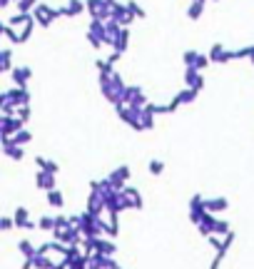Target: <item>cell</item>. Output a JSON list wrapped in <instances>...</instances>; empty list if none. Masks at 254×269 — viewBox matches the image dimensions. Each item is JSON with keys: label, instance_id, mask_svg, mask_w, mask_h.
<instances>
[{"label": "cell", "instance_id": "obj_3", "mask_svg": "<svg viewBox=\"0 0 254 269\" xmlns=\"http://www.w3.org/2000/svg\"><path fill=\"white\" fill-rule=\"evenodd\" d=\"M85 3H87L90 18H97V20H110L112 18V5L107 0H85Z\"/></svg>", "mask_w": 254, "mask_h": 269}, {"label": "cell", "instance_id": "obj_37", "mask_svg": "<svg viewBox=\"0 0 254 269\" xmlns=\"http://www.w3.org/2000/svg\"><path fill=\"white\" fill-rule=\"evenodd\" d=\"M234 53V60H249V45L239 48V50H232Z\"/></svg>", "mask_w": 254, "mask_h": 269}, {"label": "cell", "instance_id": "obj_4", "mask_svg": "<svg viewBox=\"0 0 254 269\" xmlns=\"http://www.w3.org/2000/svg\"><path fill=\"white\" fill-rule=\"evenodd\" d=\"M207 55H209L212 65H229V63L234 60V53H232L227 45H222V43H214L212 50H209Z\"/></svg>", "mask_w": 254, "mask_h": 269}, {"label": "cell", "instance_id": "obj_33", "mask_svg": "<svg viewBox=\"0 0 254 269\" xmlns=\"http://www.w3.org/2000/svg\"><path fill=\"white\" fill-rule=\"evenodd\" d=\"M38 227H40L43 232H55V217H40Z\"/></svg>", "mask_w": 254, "mask_h": 269}, {"label": "cell", "instance_id": "obj_1", "mask_svg": "<svg viewBox=\"0 0 254 269\" xmlns=\"http://www.w3.org/2000/svg\"><path fill=\"white\" fill-rule=\"evenodd\" d=\"M23 127L25 122L18 115H0V137H15Z\"/></svg>", "mask_w": 254, "mask_h": 269}, {"label": "cell", "instance_id": "obj_14", "mask_svg": "<svg viewBox=\"0 0 254 269\" xmlns=\"http://www.w3.org/2000/svg\"><path fill=\"white\" fill-rule=\"evenodd\" d=\"M13 217H15V227H18V229H35V227H38V224L30 219L28 207H23V204L15 209V214H13Z\"/></svg>", "mask_w": 254, "mask_h": 269}, {"label": "cell", "instance_id": "obj_30", "mask_svg": "<svg viewBox=\"0 0 254 269\" xmlns=\"http://www.w3.org/2000/svg\"><path fill=\"white\" fill-rule=\"evenodd\" d=\"M35 25H38V23H35V18H33L30 23H25V25H23V30H20V45L30 40V35H33V30H35Z\"/></svg>", "mask_w": 254, "mask_h": 269}, {"label": "cell", "instance_id": "obj_26", "mask_svg": "<svg viewBox=\"0 0 254 269\" xmlns=\"http://www.w3.org/2000/svg\"><path fill=\"white\" fill-rule=\"evenodd\" d=\"M155 117H157V115H155V112H150L147 107L142 110V115H140V125H142V132H147V130H152V127H155Z\"/></svg>", "mask_w": 254, "mask_h": 269}, {"label": "cell", "instance_id": "obj_8", "mask_svg": "<svg viewBox=\"0 0 254 269\" xmlns=\"http://www.w3.org/2000/svg\"><path fill=\"white\" fill-rule=\"evenodd\" d=\"M3 155L8 160H13V162H23L25 160V150L20 145H15L13 137H3Z\"/></svg>", "mask_w": 254, "mask_h": 269}, {"label": "cell", "instance_id": "obj_11", "mask_svg": "<svg viewBox=\"0 0 254 269\" xmlns=\"http://www.w3.org/2000/svg\"><path fill=\"white\" fill-rule=\"evenodd\" d=\"M55 172H45V170H38V175H35V187L38 189H43V192H50V189H55Z\"/></svg>", "mask_w": 254, "mask_h": 269}, {"label": "cell", "instance_id": "obj_40", "mask_svg": "<svg viewBox=\"0 0 254 269\" xmlns=\"http://www.w3.org/2000/svg\"><path fill=\"white\" fill-rule=\"evenodd\" d=\"M249 63L254 65V45H249Z\"/></svg>", "mask_w": 254, "mask_h": 269}, {"label": "cell", "instance_id": "obj_5", "mask_svg": "<svg viewBox=\"0 0 254 269\" xmlns=\"http://www.w3.org/2000/svg\"><path fill=\"white\" fill-rule=\"evenodd\" d=\"M107 177H110L112 187H115L117 192H122V189H125V184H127V182H130V177H132V170H130V165H120V167H115Z\"/></svg>", "mask_w": 254, "mask_h": 269}, {"label": "cell", "instance_id": "obj_31", "mask_svg": "<svg viewBox=\"0 0 254 269\" xmlns=\"http://www.w3.org/2000/svg\"><path fill=\"white\" fill-rule=\"evenodd\" d=\"M127 10H130L135 18H140V20H145V18H147L145 8H140V3H135V0H127Z\"/></svg>", "mask_w": 254, "mask_h": 269}, {"label": "cell", "instance_id": "obj_7", "mask_svg": "<svg viewBox=\"0 0 254 269\" xmlns=\"http://www.w3.org/2000/svg\"><path fill=\"white\" fill-rule=\"evenodd\" d=\"M197 90H192V88H182L174 97H172V102H169V112H177L182 105H192L194 100H197Z\"/></svg>", "mask_w": 254, "mask_h": 269}, {"label": "cell", "instance_id": "obj_28", "mask_svg": "<svg viewBox=\"0 0 254 269\" xmlns=\"http://www.w3.org/2000/svg\"><path fill=\"white\" fill-rule=\"evenodd\" d=\"M13 140H15V145H20V147H23V145H30V142H33V132H30L28 127H23Z\"/></svg>", "mask_w": 254, "mask_h": 269}, {"label": "cell", "instance_id": "obj_22", "mask_svg": "<svg viewBox=\"0 0 254 269\" xmlns=\"http://www.w3.org/2000/svg\"><path fill=\"white\" fill-rule=\"evenodd\" d=\"M48 204H50V207H55V209H60V207L65 204V194H63L58 187H55V189H50V192H48Z\"/></svg>", "mask_w": 254, "mask_h": 269}, {"label": "cell", "instance_id": "obj_38", "mask_svg": "<svg viewBox=\"0 0 254 269\" xmlns=\"http://www.w3.org/2000/svg\"><path fill=\"white\" fill-rule=\"evenodd\" d=\"M30 115H33V107H30V105H23V107L18 110V117H20L23 122H28V120H30Z\"/></svg>", "mask_w": 254, "mask_h": 269}, {"label": "cell", "instance_id": "obj_24", "mask_svg": "<svg viewBox=\"0 0 254 269\" xmlns=\"http://www.w3.org/2000/svg\"><path fill=\"white\" fill-rule=\"evenodd\" d=\"M115 249H117V247H115V244H112L110 239H100V237H97V242H95V252H100V254H107V257H112V254H115Z\"/></svg>", "mask_w": 254, "mask_h": 269}, {"label": "cell", "instance_id": "obj_2", "mask_svg": "<svg viewBox=\"0 0 254 269\" xmlns=\"http://www.w3.org/2000/svg\"><path fill=\"white\" fill-rule=\"evenodd\" d=\"M33 18H35V23H38L40 28H50L53 20L58 18V8H50V5H45V3H38V5L33 8Z\"/></svg>", "mask_w": 254, "mask_h": 269}, {"label": "cell", "instance_id": "obj_29", "mask_svg": "<svg viewBox=\"0 0 254 269\" xmlns=\"http://www.w3.org/2000/svg\"><path fill=\"white\" fill-rule=\"evenodd\" d=\"M40 3V0H15V8L18 13H33V8Z\"/></svg>", "mask_w": 254, "mask_h": 269}, {"label": "cell", "instance_id": "obj_35", "mask_svg": "<svg viewBox=\"0 0 254 269\" xmlns=\"http://www.w3.org/2000/svg\"><path fill=\"white\" fill-rule=\"evenodd\" d=\"M197 55H199L197 50H187V53L182 55V63H184L187 68H192V65H194V60H197Z\"/></svg>", "mask_w": 254, "mask_h": 269}, {"label": "cell", "instance_id": "obj_43", "mask_svg": "<svg viewBox=\"0 0 254 269\" xmlns=\"http://www.w3.org/2000/svg\"><path fill=\"white\" fill-rule=\"evenodd\" d=\"M212 3H219V0H212Z\"/></svg>", "mask_w": 254, "mask_h": 269}, {"label": "cell", "instance_id": "obj_39", "mask_svg": "<svg viewBox=\"0 0 254 269\" xmlns=\"http://www.w3.org/2000/svg\"><path fill=\"white\" fill-rule=\"evenodd\" d=\"M65 227H73L70 224V217H63V214L55 217V229H65Z\"/></svg>", "mask_w": 254, "mask_h": 269}, {"label": "cell", "instance_id": "obj_42", "mask_svg": "<svg viewBox=\"0 0 254 269\" xmlns=\"http://www.w3.org/2000/svg\"><path fill=\"white\" fill-rule=\"evenodd\" d=\"M107 3H110V5H117V0H107Z\"/></svg>", "mask_w": 254, "mask_h": 269}, {"label": "cell", "instance_id": "obj_6", "mask_svg": "<svg viewBox=\"0 0 254 269\" xmlns=\"http://www.w3.org/2000/svg\"><path fill=\"white\" fill-rule=\"evenodd\" d=\"M125 105H132V107H145L147 105V97H145V90L140 85H127L125 90V97H122Z\"/></svg>", "mask_w": 254, "mask_h": 269}, {"label": "cell", "instance_id": "obj_27", "mask_svg": "<svg viewBox=\"0 0 254 269\" xmlns=\"http://www.w3.org/2000/svg\"><path fill=\"white\" fill-rule=\"evenodd\" d=\"M95 68H97V73H100L102 78H110V75L115 73V65H112L110 60H95Z\"/></svg>", "mask_w": 254, "mask_h": 269}, {"label": "cell", "instance_id": "obj_23", "mask_svg": "<svg viewBox=\"0 0 254 269\" xmlns=\"http://www.w3.org/2000/svg\"><path fill=\"white\" fill-rule=\"evenodd\" d=\"M18 249H20V254H23L25 259H33V257L38 254V247H33L30 239H20V242H18Z\"/></svg>", "mask_w": 254, "mask_h": 269}, {"label": "cell", "instance_id": "obj_34", "mask_svg": "<svg viewBox=\"0 0 254 269\" xmlns=\"http://www.w3.org/2000/svg\"><path fill=\"white\" fill-rule=\"evenodd\" d=\"M15 227V217H0V229L3 232H10Z\"/></svg>", "mask_w": 254, "mask_h": 269}, {"label": "cell", "instance_id": "obj_15", "mask_svg": "<svg viewBox=\"0 0 254 269\" xmlns=\"http://www.w3.org/2000/svg\"><path fill=\"white\" fill-rule=\"evenodd\" d=\"M204 204H207V212H212V214H219V212L229 209L227 197H209V199H204Z\"/></svg>", "mask_w": 254, "mask_h": 269}, {"label": "cell", "instance_id": "obj_9", "mask_svg": "<svg viewBox=\"0 0 254 269\" xmlns=\"http://www.w3.org/2000/svg\"><path fill=\"white\" fill-rule=\"evenodd\" d=\"M204 199H207V197H202V194H192V197H189V219H192V224H197V222L202 219V214L207 212Z\"/></svg>", "mask_w": 254, "mask_h": 269}, {"label": "cell", "instance_id": "obj_17", "mask_svg": "<svg viewBox=\"0 0 254 269\" xmlns=\"http://www.w3.org/2000/svg\"><path fill=\"white\" fill-rule=\"evenodd\" d=\"M204 3H207V0H192V3H189V8H187V18H189L192 23H197V20L202 18V13H204Z\"/></svg>", "mask_w": 254, "mask_h": 269}, {"label": "cell", "instance_id": "obj_12", "mask_svg": "<svg viewBox=\"0 0 254 269\" xmlns=\"http://www.w3.org/2000/svg\"><path fill=\"white\" fill-rule=\"evenodd\" d=\"M184 85L192 88V90H197V92H202V88H204L202 73L199 70H192V68H184Z\"/></svg>", "mask_w": 254, "mask_h": 269}, {"label": "cell", "instance_id": "obj_32", "mask_svg": "<svg viewBox=\"0 0 254 269\" xmlns=\"http://www.w3.org/2000/svg\"><path fill=\"white\" fill-rule=\"evenodd\" d=\"M147 170H150V175H155V177H157V175H162V172H165V162L155 157V160H150Z\"/></svg>", "mask_w": 254, "mask_h": 269}, {"label": "cell", "instance_id": "obj_19", "mask_svg": "<svg viewBox=\"0 0 254 269\" xmlns=\"http://www.w3.org/2000/svg\"><path fill=\"white\" fill-rule=\"evenodd\" d=\"M13 50L10 48H3L0 50V73H13Z\"/></svg>", "mask_w": 254, "mask_h": 269}, {"label": "cell", "instance_id": "obj_20", "mask_svg": "<svg viewBox=\"0 0 254 269\" xmlns=\"http://www.w3.org/2000/svg\"><path fill=\"white\" fill-rule=\"evenodd\" d=\"M127 197H130V202H132V209H142L145 207V202H142V194H140V189H135L132 184H125V189H122Z\"/></svg>", "mask_w": 254, "mask_h": 269}, {"label": "cell", "instance_id": "obj_13", "mask_svg": "<svg viewBox=\"0 0 254 269\" xmlns=\"http://www.w3.org/2000/svg\"><path fill=\"white\" fill-rule=\"evenodd\" d=\"M87 212L95 214V217H102V212H107L105 199H102L100 192H90V197H87Z\"/></svg>", "mask_w": 254, "mask_h": 269}, {"label": "cell", "instance_id": "obj_21", "mask_svg": "<svg viewBox=\"0 0 254 269\" xmlns=\"http://www.w3.org/2000/svg\"><path fill=\"white\" fill-rule=\"evenodd\" d=\"M35 165H38V170H45V172H55V175L60 172V165H58V162L45 160V157H40V155L35 157Z\"/></svg>", "mask_w": 254, "mask_h": 269}, {"label": "cell", "instance_id": "obj_36", "mask_svg": "<svg viewBox=\"0 0 254 269\" xmlns=\"http://www.w3.org/2000/svg\"><path fill=\"white\" fill-rule=\"evenodd\" d=\"M87 43H90V45H92L95 50H100V48L105 45V43H102V38H97L95 33H87Z\"/></svg>", "mask_w": 254, "mask_h": 269}, {"label": "cell", "instance_id": "obj_10", "mask_svg": "<svg viewBox=\"0 0 254 269\" xmlns=\"http://www.w3.org/2000/svg\"><path fill=\"white\" fill-rule=\"evenodd\" d=\"M10 78H13V85H18V88H28V83L33 80V70H30L28 65H15L13 73H10Z\"/></svg>", "mask_w": 254, "mask_h": 269}, {"label": "cell", "instance_id": "obj_25", "mask_svg": "<svg viewBox=\"0 0 254 269\" xmlns=\"http://www.w3.org/2000/svg\"><path fill=\"white\" fill-rule=\"evenodd\" d=\"M0 33H3L13 45H20V33H15V28H13L10 23H3V25H0Z\"/></svg>", "mask_w": 254, "mask_h": 269}, {"label": "cell", "instance_id": "obj_41", "mask_svg": "<svg viewBox=\"0 0 254 269\" xmlns=\"http://www.w3.org/2000/svg\"><path fill=\"white\" fill-rule=\"evenodd\" d=\"M10 3H15V0H0V8H8Z\"/></svg>", "mask_w": 254, "mask_h": 269}, {"label": "cell", "instance_id": "obj_18", "mask_svg": "<svg viewBox=\"0 0 254 269\" xmlns=\"http://www.w3.org/2000/svg\"><path fill=\"white\" fill-rule=\"evenodd\" d=\"M127 48H130V28H122V33H120V35H117V40L112 43V50L125 55V50H127Z\"/></svg>", "mask_w": 254, "mask_h": 269}, {"label": "cell", "instance_id": "obj_16", "mask_svg": "<svg viewBox=\"0 0 254 269\" xmlns=\"http://www.w3.org/2000/svg\"><path fill=\"white\" fill-rule=\"evenodd\" d=\"M65 10H68V18H78V15L87 13V3L85 0H68Z\"/></svg>", "mask_w": 254, "mask_h": 269}]
</instances>
